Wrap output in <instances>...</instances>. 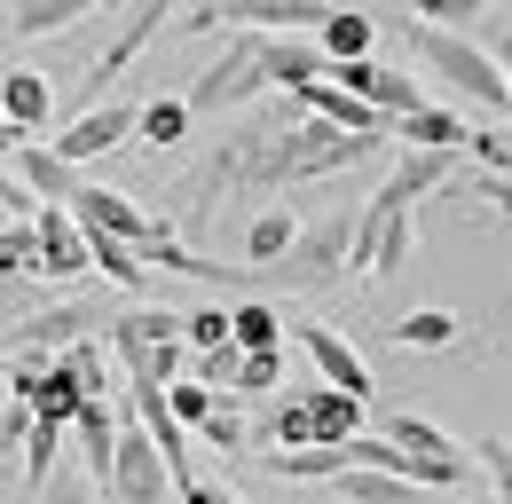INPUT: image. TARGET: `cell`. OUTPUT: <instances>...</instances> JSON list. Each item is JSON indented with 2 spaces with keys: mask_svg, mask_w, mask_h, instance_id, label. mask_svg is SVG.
I'll return each mask as SVG.
<instances>
[{
  "mask_svg": "<svg viewBox=\"0 0 512 504\" xmlns=\"http://www.w3.org/2000/svg\"><path fill=\"white\" fill-rule=\"evenodd\" d=\"M339 497L347 504H434L418 481H402V473H355V465L339 473Z\"/></svg>",
  "mask_w": 512,
  "mask_h": 504,
  "instance_id": "obj_24",
  "label": "cell"
},
{
  "mask_svg": "<svg viewBox=\"0 0 512 504\" xmlns=\"http://www.w3.org/2000/svg\"><path fill=\"white\" fill-rule=\"evenodd\" d=\"M103 497H111V504H174V481H166V465H158L150 434L134 426V410L119 418V441H111V481H103Z\"/></svg>",
  "mask_w": 512,
  "mask_h": 504,
  "instance_id": "obj_5",
  "label": "cell"
},
{
  "mask_svg": "<svg viewBox=\"0 0 512 504\" xmlns=\"http://www.w3.org/2000/svg\"><path fill=\"white\" fill-rule=\"evenodd\" d=\"M134 142H150V150H174V142H190V111H182V95L134 103Z\"/></svg>",
  "mask_w": 512,
  "mask_h": 504,
  "instance_id": "obj_25",
  "label": "cell"
},
{
  "mask_svg": "<svg viewBox=\"0 0 512 504\" xmlns=\"http://www.w3.org/2000/svg\"><path fill=\"white\" fill-rule=\"evenodd\" d=\"M402 32H410V56L426 63L449 95H465V103H481V111H505V71L481 56V40H465V32H434V24H402Z\"/></svg>",
  "mask_w": 512,
  "mask_h": 504,
  "instance_id": "obj_1",
  "label": "cell"
},
{
  "mask_svg": "<svg viewBox=\"0 0 512 504\" xmlns=\"http://www.w3.org/2000/svg\"><path fill=\"white\" fill-rule=\"evenodd\" d=\"M197 434L213 441V449H221V457H245V441H253V426H245V418H237V410H229V402H213V418H205V426H197Z\"/></svg>",
  "mask_w": 512,
  "mask_h": 504,
  "instance_id": "obj_33",
  "label": "cell"
},
{
  "mask_svg": "<svg viewBox=\"0 0 512 504\" xmlns=\"http://www.w3.org/2000/svg\"><path fill=\"white\" fill-rule=\"evenodd\" d=\"M347 229H355V213L300 221V237H292V252L268 268V284H292V292H331V284L347 276Z\"/></svg>",
  "mask_w": 512,
  "mask_h": 504,
  "instance_id": "obj_4",
  "label": "cell"
},
{
  "mask_svg": "<svg viewBox=\"0 0 512 504\" xmlns=\"http://www.w3.org/2000/svg\"><path fill=\"white\" fill-rule=\"evenodd\" d=\"M16 142H24V134H16V126L0 119V158H8V150H16Z\"/></svg>",
  "mask_w": 512,
  "mask_h": 504,
  "instance_id": "obj_40",
  "label": "cell"
},
{
  "mask_svg": "<svg viewBox=\"0 0 512 504\" xmlns=\"http://www.w3.org/2000/svg\"><path fill=\"white\" fill-rule=\"evenodd\" d=\"M260 71H268V95H308L323 79V56L308 32H276V40H260Z\"/></svg>",
  "mask_w": 512,
  "mask_h": 504,
  "instance_id": "obj_13",
  "label": "cell"
},
{
  "mask_svg": "<svg viewBox=\"0 0 512 504\" xmlns=\"http://www.w3.org/2000/svg\"><path fill=\"white\" fill-rule=\"evenodd\" d=\"M158 402H166V418H174V426H205V418H213V402H221V394H205V386H197V378H174V386H166V394H158Z\"/></svg>",
  "mask_w": 512,
  "mask_h": 504,
  "instance_id": "obj_31",
  "label": "cell"
},
{
  "mask_svg": "<svg viewBox=\"0 0 512 504\" xmlns=\"http://www.w3.org/2000/svg\"><path fill=\"white\" fill-rule=\"evenodd\" d=\"M111 363H127V386H174L182 371V315L174 308H127L111 323Z\"/></svg>",
  "mask_w": 512,
  "mask_h": 504,
  "instance_id": "obj_2",
  "label": "cell"
},
{
  "mask_svg": "<svg viewBox=\"0 0 512 504\" xmlns=\"http://www.w3.org/2000/svg\"><path fill=\"white\" fill-rule=\"evenodd\" d=\"M292 237H300V213H292V205H260L253 229H245V260H253L260 276H268V268L292 252Z\"/></svg>",
  "mask_w": 512,
  "mask_h": 504,
  "instance_id": "obj_21",
  "label": "cell"
},
{
  "mask_svg": "<svg viewBox=\"0 0 512 504\" xmlns=\"http://www.w3.org/2000/svg\"><path fill=\"white\" fill-rule=\"evenodd\" d=\"M87 8H111V0H8L0 8V32L8 40H48V32H71Z\"/></svg>",
  "mask_w": 512,
  "mask_h": 504,
  "instance_id": "obj_15",
  "label": "cell"
},
{
  "mask_svg": "<svg viewBox=\"0 0 512 504\" xmlns=\"http://www.w3.org/2000/svg\"><path fill=\"white\" fill-rule=\"evenodd\" d=\"M323 16H331V0H213V16H205V32H260V40H276V32H316Z\"/></svg>",
  "mask_w": 512,
  "mask_h": 504,
  "instance_id": "obj_7",
  "label": "cell"
},
{
  "mask_svg": "<svg viewBox=\"0 0 512 504\" xmlns=\"http://www.w3.org/2000/svg\"><path fill=\"white\" fill-rule=\"evenodd\" d=\"M465 449H473V473L497 481V497H489V504H512V441L505 434H481V441H465Z\"/></svg>",
  "mask_w": 512,
  "mask_h": 504,
  "instance_id": "obj_30",
  "label": "cell"
},
{
  "mask_svg": "<svg viewBox=\"0 0 512 504\" xmlns=\"http://www.w3.org/2000/svg\"><path fill=\"white\" fill-rule=\"evenodd\" d=\"M0 119L16 126L24 142H48V126H56V87H48L40 71L8 63V71H0Z\"/></svg>",
  "mask_w": 512,
  "mask_h": 504,
  "instance_id": "obj_11",
  "label": "cell"
},
{
  "mask_svg": "<svg viewBox=\"0 0 512 504\" xmlns=\"http://www.w3.org/2000/svg\"><path fill=\"white\" fill-rule=\"evenodd\" d=\"M300 410H308V434H316L323 449H339V441H355V434H363V402H355V394L308 386V394H300Z\"/></svg>",
  "mask_w": 512,
  "mask_h": 504,
  "instance_id": "obj_18",
  "label": "cell"
},
{
  "mask_svg": "<svg viewBox=\"0 0 512 504\" xmlns=\"http://www.w3.org/2000/svg\"><path fill=\"white\" fill-rule=\"evenodd\" d=\"M119 142H134V103H95V111H79L64 134H48V150L64 158V166H87V158H111Z\"/></svg>",
  "mask_w": 512,
  "mask_h": 504,
  "instance_id": "obj_10",
  "label": "cell"
},
{
  "mask_svg": "<svg viewBox=\"0 0 512 504\" xmlns=\"http://www.w3.org/2000/svg\"><path fill=\"white\" fill-rule=\"evenodd\" d=\"M245 449H260V457H276V449H316V434H308V410H300V394L292 402H276V418L260 426Z\"/></svg>",
  "mask_w": 512,
  "mask_h": 504,
  "instance_id": "obj_27",
  "label": "cell"
},
{
  "mask_svg": "<svg viewBox=\"0 0 512 504\" xmlns=\"http://www.w3.org/2000/svg\"><path fill=\"white\" fill-rule=\"evenodd\" d=\"M64 465V426H48V418H32V434H24V489L40 497V481Z\"/></svg>",
  "mask_w": 512,
  "mask_h": 504,
  "instance_id": "obj_28",
  "label": "cell"
},
{
  "mask_svg": "<svg viewBox=\"0 0 512 504\" xmlns=\"http://www.w3.org/2000/svg\"><path fill=\"white\" fill-rule=\"evenodd\" d=\"M268 95V71H260V32H229V56L205 63L190 87H182V111L190 119H229V111H253Z\"/></svg>",
  "mask_w": 512,
  "mask_h": 504,
  "instance_id": "obj_3",
  "label": "cell"
},
{
  "mask_svg": "<svg viewBox=\"0 0 512 504\" xmlns=\"http://www.w3.org/2000/svg\"><path fill=\"white\" fill-rule=\"evenodd\" d=\"M64 441H79V473H87V489H103V481H111V441H119V410H111L103 394H87V402L71 410Z\"/></svg>",
  "mask_w": 512,
  "mask_h": 504,
  "instance_id": "obj_12",
  "label": "cell"
},
{
  "mask_svg": "<svg viewBox=\"0 0 512 504\" xmlns=\"http://www.w3.org/2000/svg\"><path fill=\"white\" fill-rule=\"evenodd\" d=\"M465 150H473V166H481V174H505V182H512V126H497V134L465 126Z\"/></svg>",
  "mask_w": 512,
  "mask_h": 504,
  "instance_id": "obj_32",
  "label": "cell"
},
{
  "mask_svg": "<svg viewBox=\"0 0 512 504\" xmlns=\"http://www.w3.org/2000/svg\"><path fill=\"white\" fill-rule=\"evenodd\" d=\"M32 504H95V489H87V473H64V465H56V473L40 481V497H32Z\"/></svg>",
  "mask_w": 512,
  "mask_h": 504,
  "instance_id": "obj_36",
  "label": "cell"
},
{
  "mask_svg": "<svg viewBox=\"0 0 512 504\" xmlns=\"http://www.w3.org/2000/svg\"><path fill=\"white\" fill-rule=\"evenodd\" d=\"M434 504H489V497H434Z\"/></svg>",
  "mask_w": 512,
  "mask_h": 504,
  "instance_id": "obj_42",
  "label": "cell"
},
{
  "mask_svg": "<svg viewBox=\"0 0 512 504\" xmlns=\"http://www.w3.org/2000/svg\"><path fill=\"white\" fill-rule=\"evenodd\" d=\"M284 378V347L276 355H237V378H229V394H268Z\"/></svg>",
  "mask_w": 512,
  "mask_h": 504,
  "instance_id": "obj_35",
  "label": "cell"
},
{
  "mask_svg": "<svg viewBox=\"0 0 512 504\" xmlns=\"http://www.w3.org/2000/svg\"><path fill=\"white\" fill-rule=\"evenodd\" d=\"M64 213H71L79 237H119V245H142V237H150V213L134 205L127 189H103V182H79Z\"/></svg>",
  "mask_w": 512,
  "mask_h": 504,
  "instance_id": "obj_8",
  "label": "cell"
},
{
  "mask_svg": "<svg viewBox=\"0 0 512 504\" xmlns=\"http://www.w3.org/2000/svg\"><path fill=\"white\" fill-rule=\"evenodd\" d=\"M8 158H16L8 174H16V189H24L32 205H71V189H79V166H64L48 142H16Z\"/></svg>",
  "mask_w": 512,
  "mask_h": 504,
  "instance_id": "obj_14",
  "label": "cell"
},
{
  "mask_svg": "<svg viewBox=\"0 0 512 504\" xmlns=\"http://www.w3.org/2000/svg\"><path fill=\"white\" fill-rule=\"evenodd\" d=\"M371 40H379V16H371V8H331V16L316 24V56H323V63L371 56Z\"/></svg>",
  "mask_w": 512,
  "mask_h": 504,
  "instance_id": "obj_17",
  "label": "cell"
},
{
  "mask_svg": "<svg viewBox=\"0 0 512 504\" xmlns=\"http://www.w3.org/2000/svg\"><path fill=\"white\" fill-rule=\"evenodd\" d=\"M457 174V158L449 150H402V166L386 174V197H402V205H418V197H434V189Z\"/></svg>",
  "mask_w": 512,
  "mask_h": 504,
  "instance_id": "obj_20",
  "label": "cell"
},
{
  "mask_svg": "<svg viewBox=\"0 0 512 504\" xmlns=\"http://www.w3.org/2000/svg\"><path fill=\"white\" fill-rule=\"evenodd\" d=\"M0 371H8V355H0Z\"/></svg>",
  "mask_w": 512,
  "mask_h": 504,
  "instance_id": "obj_44",
  "label": "cell"
},
{
  "mask_svg": "<svg viewBox=\"0 0 512 504\" xmlns=\"http://www.w3.org/2000/svg\"><path fill=\"white\" fill-rule=\"evenodd\" d=\"M0 402H8V371H0Z\"/></svg>",
  "mask_w": 512,
  "mask_h": 504,
  "instance_id": "obj_43",
  "label": "cell"
},
{
  "mask_svg": "<svg viewBox=\"0 0 512 504\" xmlns=\"http://www.w3.org/2000/svg\"><path fill=\"white\" fill-rule=\"evenodd\" d=\"M56 363H64L71 378H79V394H103V371H111V347L87 331V339H71V347H56Z\"/></svg>",
  "mask_w": 512,
  "mask_h": 504,
  "instance_id": "obj_29",
  "label": "cell"
},
{
  "mask_svg": "<svg viewBox=\"0 0 512 504\" xmlns=\"http://www.w3.org/2000/svg\"><path fill=\"white\" fill-rule=\"evenodd\" d=\"M87 276V237L71 229L64 205L32 213V284H79Z\"/></svg>",
  "mask_w": 512,
  "mask_h": 504,
  "instance_id": "obj_9",
  "label": "cell"
},
{
  "mask_svg": "<svg viewBox=\"0 0 512 504\" xmlns=\"http://www.w3.org/2000/svg\"><path fill=\"white\" fill-rule=\"evenodd\" d=\"M87 276H111L119 292H142V284H150V268H142L134 245H119V237H87Z\"/></svg>",
  "mask_w": 512,
  "mask_h": 504,
  "instance_id": "obj_26",
  "label": "cell"
},
{
  "mask_svg": "<svg viewBox=\"0 0 512 504\" xmlns=\"http://www.w3.org/2000/svg\"><path fill=\"white\" fill-rule=\"evenodd\" d=\"M229 347L237 355H276L284 347V315L268 308V300H237L229 308Z\"/></svg>",
  "mask_w": 512,
  "mask_h": 504,
  "instance_id": "obj_22",
  "label": "cell"
},
{
  "mask_svg": "<svg viewBox=\"0 0 512 504\" xmlns=\"http://www.w3.org/2000/svg\"><path fill=\"white\" fill-rule=\"evenodd\" d=\"M473 189H481L489 205H505V213H512V182H505V174H481V166H473Z\"/></svg>",
  "mask_w": 512,
  "mask_h": 504,
  "instance_id": "obj_39",
  "label": "cell"
},
{
  "mask_svg": "<svg viewBox=\"0 0 512 504\" xmlns=\"http://www.w3.org/2000/svg\"><path fill=\"white\" fill-rule=\"evenodd\" d=\"M292 347L316 363V378L331 386V394H355V402H371V394H379V378H371V363H363V347H355V339H339L331 323H292Z\"/></svg>",
  "mask_w": 512,
  "mask_h": 504,
  "instance_id": "obj_6",
  "label": "cell"
},
{
  "mask_svg": "<svg viewBox=\"0 0 512 504\" xmlns=\"http://www.w3.org/2000/svg\"><path fill=\"white\" fill-rule=\"evenodd\" d=\"M363 103L379 111L386 126L394 119H410L418 103H426V87H418V71H394V63H371V87H363Z\"/></svg>",
  "mask_w": 512,
  "mask_h": 504,
  "instance_id": "obj_23",
  "label": "cell"
},
{
  "mask_svg": "<svg viewBox=\"0 0 512 504\" xmlns=\"http://www.w3.org/2000/svg\"><path fill=\"white\" fill-rule=\"evenodd\" d=\"M481 56H489V63H497V71L512 79V16H497V24H489V40H481Z\"/></svg>",
  "mask_w": 512,
  "mask_h": 504,
  "instance_id": "obj_38",
  "label": "cell"
},
{
  "mask_svg": "<svg viewBox=\"0 0 512 504\" xmlns=\"http://www.w3.org/2000/svg\"><path fill=\"white\" fill-rule=\"evenodd\" d=\"M386 142H402V150H449V158H457V150H465V119L442 111V103H418L410 119L386 126Z\"/></svg>",
  "mask_w": 512,
  "mask_h": 504,
  "instance_id": "obj_16",
  "label": "cell"
},
{
  "mask_svg": "<svg viewBox=\"0 0 512 504\" xmlns=\"http://www.w3.org/2000/svg\"><path fill=\"white\" fill-rule=\"evenodd\" d=\"M197 386H205V394H229V378H237V347H213V355H197Z\"/></svg>",
  "mask_w": 512,
  "mask_h": 504,
  "instance_id": "obj_37",
  "label": "cell"
},
{
  "mask_svg": "<svg viewBox=\"0 0 512 504\" xmlns=\"http://www.w3.org/2000/svg\"><path fill=\"white\" fill-rule=\"evenodd\" d=\"M182 347H197V355L229 347V308H197V315H182Z\"/></svg>",
  "mask_w": 512,
  "mask_h": 504,
  "instance_id": "obj_34",
  "label": "cell"
},
{
  "mask_svg": "<svg viewBox=\"0 0 512 504\" xmlns=\"http://www.w3.org/2000/svg\"><path fill=\"white\" fill-rule=\"evenodd\" d=\"M213 504H253V497H237V489H213Z\"/></svg>",
  "mask_w": 512,
  "mask_h": 504,
  "instance_id": "obj_41",
  "label": "cell"
},
{
  "mask_svg": "<svg viewBox=\"0 0 512 504\" xmlns=\"http://www.w3.org/2000/svg\"><path fill=\"white\" fill-rule=\"evenodd\" d=\"M386 339H394V347H410V355H442V347L465 339V323H457L449 308H410L402 323H386Z\"/></svg>",
  "mask_w": 512,
  "mask_h": 504,
  "instance_id": "obj_19",
  "label": "cell"
}]
</instances>
